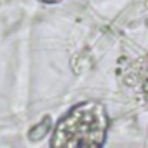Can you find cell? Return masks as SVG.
<instances>
[{
	"label": "cell",
	"mask_w": 148,
	"mask_h": 148,
	"mask_svg": "<svg viewBox=\"0 0 148 148\" xmlns=\"http://www.w3.org/2000/svg\"><path fill=\"white\" fill-rule=\"evenodd\" d=\"M106 131V115L99 105H80L56 129L52 145H99Z\"/></svg>",
	"instance_id": "cell-1"
}]
</instances>
